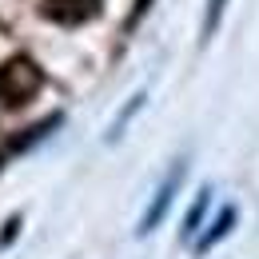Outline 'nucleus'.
<instances>
[{"mask_svg": "<svg viewBox=\"0 0 259 259\" xmlns=\"http://www.w3.org/2000/svg\"><path fill=\"white\" fill-rule=\"evenodd\" d=\"M40 84H44V76L28 56H12L8 64H0V104H8V108L28 104L40 92Z\"/></svg>", "mask_w": 259, "mask_h": 259, "instance_id": "1", "label": "nucleus"}, {"mask_svg": "<svg viewBox=\"0 0 259 259\" xmlns=\"http://www.w3.org/2000/svg\"><path fill=\"white\" fill-rule=\"evenodd\" d=\"M184 171H188V160H176L167 167V176L160 180V188L152 195V203H148V211L140 215V235H152L156 227L163 224V215H167V207H171V199L180 192V184H184Z\"/></svg>", "mask_w": 259, "mask_h": 259, "instance_id": "2", "label": "nucleus"}, {"mask_svg": "<svg viewBox=\"0 0 259 259\" xmlns=\"http://www.w3.org/2000/svg\"><path fill=\"white\" fill-rule=\"evenodd\" d=\"M40 8H44L48 20H56V24H64V28H76V24L92 20L100 12V0H44Z\"/></svg>", "mask_w": 259, "mask_h": 259, "instance_id": "3", "label": "nucleus"}, {"mask_svg": "<svg viewBox=\"0 0 259 259\" xmlns=\"http://www.w3.org/2000/svg\"><path fill=\"white\" fill-rule=\"evenodd\" d=\"M207 207H211V188H203V192L195 195L192 211H188V220H184V235H188V239L199 231V220H203V211H207Z\"/></svg>", "mask_w": 259, "mask_h": 259, "instance_id": "4", "label": "nucleus"}, {"mask_svg": "<svg viewBox=\"0 0 259 259\" xmlns=\"http://www.w3.org/2000/svg\"><path fill=\"white\" fill-rule=\"evenodd\" d=\"M231 224H235V207H227L224 215H220V220H215V227H211V235H203V239H199V243H195V251H207V247H215V243H220V239H224L227 231H231Z\"/></svg>", "mask_w": 259, "mask_h": 259, "instance_id": "5", "label": "nucleus"}, {"mask_svg": "<svg viewBox=\"0 0 259 259\" xmlns=\"http://www.w3.org/2000/svg\"><path fill=\"white\" fill-rule=\"evenodd\" d=\"M224 8H227V0H211V8H207V16H203V40H211V32L220 28V20H224Z\"/></svg>", "mask_w": 259, "mask_h": 259, "instance_id": "6", "label": "nucleus"}, {"mask_svg": "<svg viewBox=\"0 0 259 259\" xmlns=\"http://www.w3.org/2000/svg\"><path fill=\"white\" fill-rule=\"evenodd\" d=\"M148 4H152V0H136V12H132V24H136V20H140V16L148 12Z\"/></svg>", "mask_w": 259, "mask_h": 259, "instance_id": "7", "label": "nucleus"}]
</instances>
